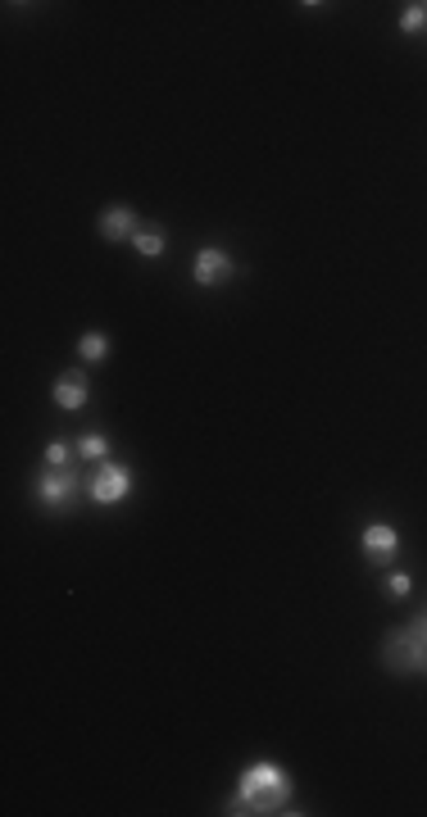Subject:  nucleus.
<instances>
[{"label":"nucleus","mask_w":427,"mask_h":817,"mask_svg":"<svg viewBox=\"0 0 427 817\" xmlns=\"http://www.w3.org/2000/svg\"><path fill=\"white\" fill-rule=\"evenodd\" d=\"M287 799H291V777L287 768H278V763H250L246 772H241V786L237 795H232L228 813H287Z\"/></svg>","instance_id":"f257e3e1"},{"label":"nucleus","mask_w":427,"mask_h":817,"mask_svg":"<svg viewBox=\"0 0 427 817\" xmlns=\"http://www.w3.org/2000/svg\"><path fill=\"white\" fill-rule=\"evenodd\" d=\"M382 659H387L391 672H418V668H427V640L418 636L414 627L396 631V636L382 645Z\"/></svg>","instance_id":"f03ea898"},{"label":"nucleus","mask_w":427,"mask_h":817,"mask_svg":"<svg viewBox=\"0 0 427 817\" xmlns=\"http://www.w3.org/2000/svg\"><path fill=\"white\" fill-rule=\"evenodd\" d=\"M128 491H132V468L128 463H100L96 473L87 477V495L96 504H119V500H128Z\"/></svg>","instance_id":"7ed1b4c3"},{"label":"nucleus","mask_w":427,"mask_h":817,"mask_svg":"<svg viewBox=\"0 0 427 817\" xmlns=\"http://www.w3.org/2000/svg\"><path fill=\"white\" fill-rule=\"evenodd\" d=\"M37 500H41V509H50V513L73 509V500H78V477H73V468H46V473L37 477Z\"/></svg>","instance_id":"20e7f679"},{"label":"nucleus","mask_w":427,"mask_h":817,"mask_svg":"<svg viewBox=\"0 0 427 817\" xmlns=\"http://www.w3.org/2000/svg\"><path fill=\"white\" fill-rule=\"evenodd\" d=\"M400 550V532L396 527H387V522H368L364 527V554L368 563H391Z\"/></svg>","instance_id":"39448f33"},{"label":"nucleus","mask_w":427,"mask_h":817,"mask_svg":"<svg viewBox=\"0 0 427 817\" xmlns=\"http://www.w3.org/2000/svg\"><path fill=\"white\" fill-rule=\"evenodd\" d=\"M232 268H237V264H232L228 250L209 246V250H200V255H196V282L200 286H223L232 277Z\"/></svg>","instance_id":"423d86ee"},{"label":"nucleus","mask_w":427,"mask_h":817,"mask_svg":"<svg viewBox=\"0 0 427 817\" xmlns=\"http://www.w3.org/2000/svg\"><path fill=\"white\" fill-rule=\"evenodd\" d=\"M141 227H137V214H132L128 205H114L100 214V237L105 241H132Z\"/></svg>","instance_id":"0eeeda50"},{"label":"nucleus","mask_w":427,"mask_h":817,"mask_svg":"<svg viewBox=\"0 0 427 817\" xmlns=\"http://www.w3.org/2000/svg\"><path fill=\"white\" fill-rule=\"evenodd\" d=\"M50 395H55V404H60V409H69V414H73V409H82V404H87V377H82V373H64Z\"/></svg>","instance_id":"6e6552de"},{"label":"nucleus","mask_w":427,"mask_h":817,"mask_svg":"<svg viewBox=\"0 0 427 817\" xmlns=\"http://www.w3.org/2000/svg\"><path fill=\"white\" fill-rule=\"evenodd\" d=\"M78 454H82V459H91V463H105V459H110V436H105V432H87L78 441Z\"/></svg>","instance_id":"1a4fd4ad"},{"label":"nucleus","mask_w":427,"mask_h":817,"mask_svg":"<svg viewBox=\"0 0 427 817\" xmlns=\"http://www.w3.org/2000/svg\"><path fill=\"white\" fill-rule=\"evenodd\" d=\"M78 355L87 359V364H100V359L110 355V336H105V332H87L78 341Z\"/></svg>","instance_id":"9d476101"},{"label":"nucleus","mask_w":427,"mask_h":817,"mask_svg":"<svg viewBox=\"0 0 427 817\" xmlns=\"http://www.w3.org/2000/svg\"><path fill=\"white\" fill-rule=\"evenodd\" d=\"M427 28V0H414V5H405V14H400V32H423Z\"/></svg>","instance_id":"9b49d317"},{"label":"nucleus","mask_w":427,"mask_h":817,"mask_svg":"<svg viewBox=\"0 0 427 817\" xmlns=\"http://www.w3.org/2000/svg\"><path fill=\"white\" fill-rule=\"evenodd\" d=\"M73 454H78V445H69V441H50V445H46V468H69Z\"/></svg>","instance_id":"f8f14e48"},{"label":"nucleus","mask_w":427,"mask_h":817,"mask_svg":"<svg viewBox=\"0 0 427 817\" xmlns=\"http://www.w3.org/2000/svg\"><path fill=\"white\" fill-rule=\"evenodd\" d=\"M132 246H137V255H146V259L164 255V237H159V232H137V237H132Z\"/></svg>","instance_id":"ddd939ff"},{"label":"nucleus","mask_w":427,"mask_h":817,"mask_svg":"<svg viewBox=\"0 0 427 817\" xmlns=\"http://www.w3.org/2000/svg\"><path fill=\"white\" fill-rule=\"evenodd\" d=\"M382 595H387V600H405V595H409V577H405V572H391V577L382 581Z\"/></svg>","instance_id":"4468645a"},{"label":"nucleus","mask_w":427,"mask_h":817,"mask_svg":"<svg viewBox=\"0 0 427 817\" xmlns=\"http://www.w3.org/2000/svg\"><path fill=\"white\" fill-rule=\"evenodd\" d=\"M414 631H418V636L427 640V609H423V613H418V618H414Z\"/></svg>","instance_id":"2eb2a0df"}]
</instances>
